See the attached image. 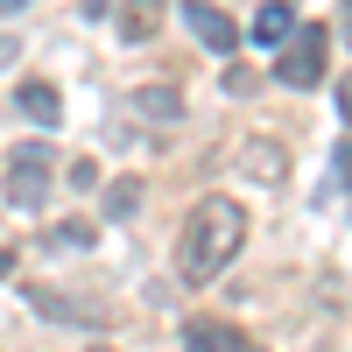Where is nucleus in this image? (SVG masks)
Here are the masks:
<instances>
[{
  "label": "nucleus",
  "mask_w": 352,
  "mask_h": 352,
  "mask_svg": "<svg viewBox=\"0 0 352 352\" xmlns=\"http://www.w3.org/2000/svg\"><path fill=\"white\" fill-rule=\"evenodd\" d=\"M247 240V212L240 197H197V212L184 219V240H176V275L184 282H212Z\"/></svg>",
  "instance_id": "obj_1"
},
{
  "label": "nucleus",
  "mask_w": 352,
  "mask_h": 352,
  "mask_svg": "<svg viewBox=\"0 0 352 352\" xmlns=\"http://www.w3.org/2000/svg\"><path fill=\"white\" fill-rule=\"evenodd\" d=\"M50 184H56V155L43 148V141H21V148H8V176H0V197H8L14 212H43Z\"/></svg>",
  "instance_id": "obj_2"
},
{
  "label": "nucleus",
  "mask_w": 352,
  "mask_h": 352,
  "mask_svg": "<svg viewBox=\"0 0 352 352\" xmlns=\"http://www.w3.org/2000/svg\"><path fill=\"white\" fill-rule=\"evenodd\" d=\"M324 56H331V28H296V36L282 43V56H275V78L289 85V92H310L317 78H324Z\"/></svg>",
  "instance_id": "obj_3"
},
{
  "label": "nucleus",
  "mask_w": 352,
  "mask_h": 352,
  "mask_svg": "<svg viewBox=\"0 0 352 352\" xmlns=\"http://www.w3.org/2000/svg\"><path fill=\"white\" fill-rule=\"evenodd\" d=\"M28 310L50 317V324H92V331L113 324V303H99V296H64V289H28Z\"/></svg>",
  "instance_id": "obj_4"
},
{
  "label": "nucleus",
  "mask_w": 352,
  "mask_h": 352,
  "mask_svg": "<svg viewBox=\"0 0 352 352\" xmlns=\"http://www.w3.org/2000/svg\"><path fill=\"white\" fill-rule=\"evenodd\" d=\"M184 21H190V36L212 50V56H232V50H240V21H232L226 8H212V0H190Z\"/></svg>",
  "instance_id": "obj_5"
},
{
  "label": "nucleus",
  "mask_w": 352,
  "mask_h": 352,
  "mask_svg": "<svg viewBox=\"0 0 352 352\" xmlns=\"http://www.w3.org/2000/svg\"><path fill=\"white\" fill-rule=\"evenodd\" d=\"M184 352H247V331L226 317H190L184 324Z\"/></svg>",
  "instance_id": "obj_6"
},
{
  "label": "nucleus",
  "mask_w": 352,
  "mask_h": 352,
  "mask_svg": "<svg viewBox=\"0 0 352 352\" xmlns=\"http://www.w3.org/2000/svg\"><path fill=\"white\" fill-rule=\"evenodd\" d=\"M134 120L176 127V120H184V92H176V85H141V92H134Z\"/></svg>",
  "instance_id": "obj_7"
},
{
  "label": "nucleus",
  "mask_w": 352,
  "mask_h": 352,
  "mask_svg": "<svg viewBox=\"0 0 352 352\" xmlns=\"http://www.w3.org/2000/svg\"><path fill=\"white\" fill-rule=\"evenodd\" d=\"M247 36H254L261 50H282L289 36H296V8H289V0H268V8L254 14V28H247Z\"/></svg>",
  "instance_id": "obj_8"
},
{
  "label": "nucleus",
  "mask_w": 352,
  "mask_h": 352,
  "mask_svg": "<svg viewBox=\"0 0 352 352\" xmlns=\"http://www.w3.org/2000/svg\"><path fill=\"white\" fill-rule=\"evenodd\" d=\"M14 106H21L28 120H36V127H56V120H64V99H56V85H43V78H21Z\"/></svg>",
  "instance_id": "obj_9"
},
{
  "label": "nucleus",
  "mask_w": 352,
  "mask_h": 352,
  "mask_svg": "<svg viewBox=\"0 0 352 352\" xmlns=\"http://www.w3.org/2000/svg\"><path fill=\"white\" fill-rule=\"evenodd\" d=\"M162 28V0H120V43H148Z\"/></svg>",
  "instance_id": "obj_10"
},
{
  "label": "nucleus",
  "mask_w": 352,
  "mask_h": 352,
  "mask_svg": "<svg viewBox=\"0 0 352 352\" xmlns=\"http://www.w3.org/2000/svg\"><path fill=\"white\" fill-rule=\"evenodd\" d=\"M134 204H141V184H134V176H120V184H106V219H127Z\"/></svg>",
  "instance_id": "obj_11"
},
{
  "label": "nucleus",
  "mask_w": 352,
  "mask_h": 352,
  "mask_svg": "<svg viewBox=\"0 0 352 352\" xmlns=\"http://www.w3.org/2000/svg\"><path fill=\"white\" fill-rule=\"evenodd\" d=\"M99 232L85 226V219H64V226H50V247H92Z\"/></svg>",
  "instance_id": "obj_12"
},
{
  "label": "nucleus",
  "mask_w": 352,
  "mask_h": 352,
  "mask_svg": "<svg viewBox=\"0 0 352 352\" xmlns=\"http://www.w3.org/2000/svg\"><path fill=\"white\" fill-rule=\"evenodd\" d=\"M71 184H78V190H92V184H99V162H85V155H78V162H71Z\"/></svg>",
  "instance_id": "obj_13"
},
{
  "label": "nucleus",
  "mask_w": 352,
  "mask_h": 352,
  "mask_svg": "<svg viewBox=\"0 0 352 352\" xmlns=\"http://www.w3.org/2000/svg\"><path fill=\"white\" fill-rule=\"evenodd\" d=\"M331 169H338V184L352 190V141H338V155H331Z\"/></svg>",
  "instance_id": "obj_14"
},
{
  "label": "nucleus",
  "mask_w": 352,
  "mask_h": 352,
  "mask_svg": "<svg viewBox=\"0 0 352 352\" xmlns=\"http://www.w3.org/2000/svg\"><path fill=\"white\" fill-rule=\"evenodd\" d=\"M14 56H21V43H14V36H0V71H8Z\"/></svg>",
  "instance_id": "obj_15"
},
{
  "label": "nucleus",
  "mask_w": 352,
  "mask_h": 352,
  "mask_svg": "<svg viewBox=\"0 0 352 352\" xmlns=\"http://www.w3.org/2000/svg\"><path fill=\"white\" fill-rule=\"evenodd\" d=\"M338 120H352V78L338 85Z\"/></svg>",
  "instance_id": "obj_16"
},
{
  "label": "nucleus",
  "mask_w": 352,
  "mask_h": 352,
  "mask_svg": "<svg viewBox=\"0 0 352 352\" xmlns=\"http://www.w3.org/2000/svg\"><path fill=\"white\" fill-rule=\"evenodd\" d=\"M8 275H14V254H8V247H0V282H8Z\"/></svg>",
  "instance_id": "obj_17"
},
{
  "label": "nucleus",
  "mask_w": 352,
  "mask_h": 352,
  "mask_svg": "<svg viewBox=\"0 0 352 352\" xmlns=\"http://www.w3.org/2000/svg\"><path fill=\"white\" fill-rule=\"evenodd\" d=\"M21 8H28V0H0V14H21Z\"/></svg>",
  "instance_id": "obj_18"
},
{
  "label": "nucleus",
  "mask_w": 352,
  "mask_h": 352,
  "mask_svg": "<svg viewBox=\"0 0 352 352\" xmlns=\"http://www.w3.org/2000/svg\"><path fill=\"white\" fill-rule=\"evenodd\" d=\"M85 14H106V0H85Z\"/></svg>",
  "instance_id": "obj_19"
},
{
  "label": "nucleus",
  "mask_w": 352,
  "mask_h": 352,
  "mask_svg": "<svg viewBox=\"0 0 352 352\" xmlns=\"http://www.w3.org/2000/svg\"><path fill=\"white\" fill-rule=\"evenodd\" d=\"M85 352H113V345H85Z\"/></svg>",
  "instance_id": "obj_20"
},
{
  "label": "nucleus",
  "mask_w": 352,
  "mask_h": 352,
  "mask_svg": "<svg viewBox=\"0 0 352 352\" xmlns=\"http://www.w3.org/2000/svg\"><path fill=\"white\" fill-rule=\"evenodd\" d=\"M247 352H261V345H247Z\"/></svg>",
  "instance_id": "obj_21"
}]
</instances>
